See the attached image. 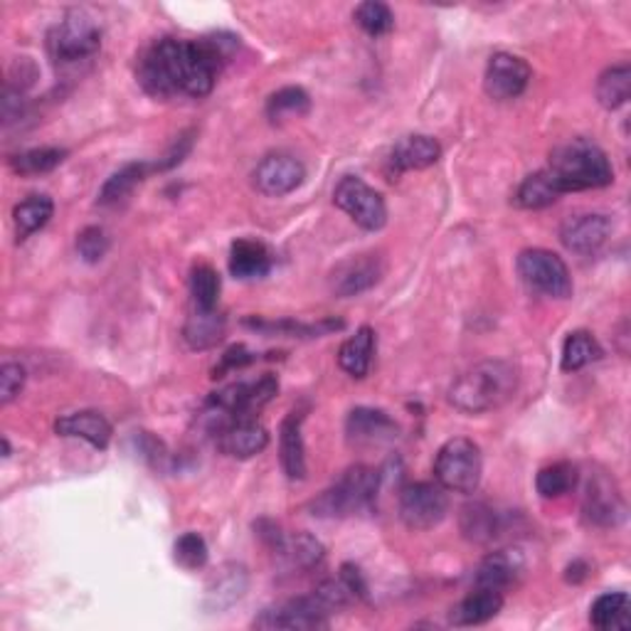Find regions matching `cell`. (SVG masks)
I'll return each instance as SVG.
<instances>
[{
	"mask_svg": "<svg viewBox=\"0 0 631 631\" xmlns=\"http://www.w3.org/2000/svg\"><path fill=\"white\" fill-rule=\"evenodd\" d=\"M237 37L230 33L206 35L200 40L163 37L138 58V85L144 87L146 95L156 99H169L175 95L193 99L208 97L222 67L237 52Z\"/></svg>",
	"mask_w": 631,
	"mask_h": 631,
	"instance_id": "cell-1",
	"label": "cell"
},
{
	"mask_svg": "<svg viewBox=\"0 0 631 631\" xmlns=\"http://www.w3.org/2000/svg\"><path fill=\"white\" fill-rule=\"evenodd\" d=\"M518 370L508 360H484L469 368L449 387V403L463 415H484L514 400Z\"/></svg>",
	"mask_w": 631,
	"mask_h": 631,
	"instance_id": "cell-2",
	"label": "cell"
},
{
	"mask_svg": "<svg viewBox=\"0 0 631 631\" xmlns=\"http://www.w3.org/2000/svg\"><path fill=\"white\" fill-rule=\"evenodd\" d=\"M547 171L558 183L560 193L597 190L615 183V169L607 153L590 138H572L555 148Z\"/></svg>",
	"mask_w": 631,
	"mask_h": 631,
	"instance_id": "cell-3",
	"label": "cell"
},
{
	"mask_svg": "<svg viewBox=\"0 0 631 631\" xmlns=\"http://www.w3.org/2000/svg\"><path fill=\"white\" fill-rule=\"evenodd\" d=\"M380 498V471L363 467H350L331 488L311 500V514L316 518H348L370 514Z\"/></svg>",
	"mask_w": 631,
	"mask_h": 631,
	"instance_id": "cell-4",
	"label": "cell"
},
{
	"mask_svg": "<svg viewBox=\"0 0 631 631\" xmlns=\"http://www.w3.org/2000/svg\"><path fill=\"white\" fill-rule=\"evenodd\" d=\"M101 50V27L87 13L64 15L48 33V52L54 64L74 67Z\"/></svg>",
	"mask_w": 631,
	"mask_h": 631,
	"instance_id": "cell-5",
	"label": "cell"
},
{
	"mask_svg": "<svg viewBox=\"0 0 631 631\" xmlns=\"http://www.w3.org/2000/svg\"><path fill=\"white\" fill-rule=\"evenodd\" d=\"M481 473H484V459L471 440H449L434 459V479L454 494H473L481 484Z\"/></svg>",
	"mask_w": 631,
	"mask_h": 631,
	"instance_id": "cell-6",
	"label": "cell"
},
{
	"mask_svg": "<svg viewBox=\"0 0 631 631\" xmlns=\"http://www.w3.org/2000/svg\"><path fill=\"white\" fill-rule=\"evenodd\" d=\"M518 276L531 292H537L550 299H568L572 296V276L565 259L550 249H525L516 259Z\"/></svg>",
	"mask_w": 631,
	"mask_h": 631,
	"instance_id": "cell-7",
	"label": "cell"
},
{
	"mask_svg": "<svg viewBox=\"0 0 631 631\" xmlns=\"http://www.w3.org/2000/svg\"><path fill=\"white\" fill-rule=\"evenodd\" d=\"M449 514L447 488L437 481H417L400 491V518L410 531H432Z\"/></svg>",
	"mask_w": 631,
	"mask_h": 631,
	"instance_id": "cell-8",
	"label": "cell"
},
{
	"mask_svg": "<svg viewBox=\"0 0 631 631\" xmlns=\"http://www.w3.org/2000/svg\"><path fill=\"white\" fill-rule=\"evenodd\" d=\"M333 202L346 212V215L368 232H378L387 222V206L375 188L358 178V175H346L333 190Z\"/></svg>",
	"mask_w": 631,
	"mask_h": 631,
	"instance_id": "cell-9",
	"label": "cell"
},
{
	"mask_svg": "<svg viewBox=\"0 0 631 631\" xmlns=\"http://www.w3.org/2000/svg\"><path fill=\"white\" fill-rule=\"evenodd\" d=\"M331 624V611L311 595L286 599L282 605L269 607L259 615L252 627L255 629H326Z\"/></svg>",
	"mask_w": 631,
	"mask_h": 631,
	"instance_id": "cell-10",
	"label": "cell"
},
{
	"mask_svg": "<svg viewBox=\"0 0 631 631\" xmlns=\"http://www.w3.org/2000/svg\"><path fill=\"white\" fill-rule=\"evenodd\" d=\"M533 70L523 58L510 52H496L491 54L484 74V89L491 99L508 101L521 97L523 91L531 85Z\"/></svg>",
	"mask_w": 631,
	"mask_h": 631,
	"instance_id": "cell-11",
	"label": "cell"
},
{
	"mask_svg": "<svg viewBox=\"0 0 631 631\" xmlns=\"http://www.w3.org/2000/svg\"><path fill=\"white\" fill-rule=\"evenodd\" d=\"M255 188L269 195V198H282V195L294 193L306 178V169L301 161L286 153L267 156L255 169Z\"/></svg>",
	"mask_w": 631,
	"mask_h": 631,
	"instance_id": "cell-12",
	"label": "cell"
},
{
	"mask_svg": "<svg viewBox=\"0 0 631 631\" xmlns=\"http://www.w3.org/2000/svg\"><path fill=\"white\" fill-rule=\"evenodd\" d=\"M385 267L375 255H358L341 262L331 272V292L348 299V296H360L373 289V286L383 280Z\"/></svg>",
	"mask_w": 631,
	"mask_h": 631,
	"instance_id": "cell-13",
	"label": "cell"
},
{
	"mask_svg": "<svg viewBox=\"0 0 631 631\" xmlns=\"http://www.w3.org/2000/svg\"><path fill=\"white\" fill-rule=\"evenodd\" d=\"M609 237H611V220L607 215H599V212L574 215L570 220H565V225L560 230L562 245L580 257L597 255L599 249L609 243Z\"/></svg>",
	"mask_w": 631,
	"mask_h": 631,
	"instance_id": "cell-14",
	"label": "cell"
},
{
	"mask_svg": "<svg viewBox=\"0 0 631 631\" xmlns=\"http://www.w3.org/2000/svg\"><path fill=\"white\" fill-rule=\"evenodd\" d=\"M348 442L356 447H383L397 440L400 426L383 410L375 407H356L346 420Z\"/></svg>",
	"mask_w": 631,
	"mask_h": 631,
	"instance_id": "cell-15",
	"label": "cell"
},
{
	"mask_svg": "<svg viewBox=\"0 0 631 631\" xmlns=\"http://www.w3.org/2000/svg\"><path fill=\"white\" fill-rule=\"evenodd\" d=\"M212 434L220 451L232 459H252L269 447V432L257 420H230Z\"/></svg>",
	"mask_w": 631,
	"mask_h": 631,
	"instance_id": "cell-16",
	"label": "cell"
},
{
	"mask_svg": "<svg viewBox=\"0 0 631 631\" xmlns=\"http://www.w3.org/2000/svg\"><path fill=\"white\" fill-rule=\"evenodd\" d=\"M274 558L292 572H311L326 560V547L311 533H280V537L269 545Z\"/></svg>",
	"mask_w": 631,
	"mask_h": 631,
	"instance_id": "cell-17",
	"label": "cell"
},
{
	"mask_svg": "<svg viewBox=\"0 0 631 631\" xmlns=\"http://www.w3.org/2000/svg\"><path fill=\"white\" fill-rule=\"evenodd\" d=\"M582 516L595 528H615L624 521L627 506L609 479L595 477L590 481L587 494L582 500Z\"/></svg>",
	"mask_w": 631,
	"mask_h": 631,
	"instance_id": "cell-18",
	"label": "cell"
},
{
	"mask_svg": "<svg viewBox=\"0 0 631 631\" xmlns=\"http://www.w3.org/2000/svg\"><path fill=\"white\" fill-rule=\"evenodd\" d=\"M249 574L239 562H225L206 584V609L225 611L247 595Z\"/></svg>",
	"mask_w": 631,
	"mask_h": 631,
	"instance_id": "cell-19",
	"label": "cell"
},
{
	"mask_svg": "<svg viewBox=\"0 0 631 631\" xmlns=\"http://www.w3.org/2000/svg\"><path fill=\"white\" fill-rule=\"evenodd\" d=\"M525 570V560L521 550H496L486 555L481 565L477 568V587H486V590H496V592H504L508 590L510 584H516V580L521 578Z\"/></svg>",
	"mask_w": 631,
	"mask_h": 631,
	"instance_id": "cell-20",
	"label": "cell"
},
{
	"mask_svg": "<svg viewBox=\"0 0 631 631\" xmlns=\"http://www.w3.org/2000/svg\"><path fill=\"white\" fill-rule=\"evenodd\" d=\"M440 156H442V148L432 136L412 134V136L400 138V141L393 146L387 163H389V169H393V173L400 175L405 171L430 169V165L440 161Z\"/></svg>",
	"mask_w": 631,
	"mask_h": 631,
	"instance_id": "cell-21",
	"label": "cell"
},
{
	"mask_svg": "<svg viewBox=\"0 0 631 631\" xmlns=\"http://www.w3.org/2000/svg\"><path fill=\"white\" fill-rule=\"evenodd\" d=\"M54 432H58L60 437L85 440L99 451H104L109 447L111 434H114L107 417L95 410H82V412L60 417V420L54 422Z\"/></svg>",
	"mask_w": 631,
	"mask_h": 631,
	"instance_id": "cell-22",
	"label": "cell"
},
{
	"mask_svg": "<svg viewBox=\"0 0 631 631\" xmlns=\"http://www.w3.org/2000/svg\"><path fill=\"white\" fill-rule=\"evenodd\" d=\"M459 528L471 543H491L504 533V514H498L486 500H473L461 508Z\"/></svg>",
	"mask_w": 631,
	"mask_h": 631,
	"instance_id": "cell-23",
	"label": "cell"
},
{
	"mask_svg": "<svg viewBox=\"0 0 631 631\" xmlns=\"http://www.w3.org/2000/svg\"><path fill=\"white\" fill-rule=\"evenodd\" d=\"M504 607V592L477 587L451 609L449 621L454 627H479L494 619Z\"/></svg>",
	"mask_w": 631,
	"mask_h": 631,
	"instance_id": "cell-24",
	"label": "cell"
},
{
	"mask_svg": "<svg viewBox=\"0 0 631 631\" xmlns=\"http://www.w3.org/2000/svg\"><path fill=\"white\" fill-rule=\"evenodd\" d=\"M301 424H304V415L289 412L284 417L282 430H280L282 469L292 481L306 479V447H304Z\"/></svg>",
	"mask_w": 631,
	"mask_h": 631,
	"instance_id": "cell-25",
	"label": "cell"
},
{
	"mask_svg": "<svg viewBox=\"0 0 631 631\" xmlns=\"http://www.w3.org/2000/svg\"><path fill=\"white\" fill-rule=\"evenodd\" d=\"M245 326L264 336H289V338H321L329 336L333 331H341L346 323L338 319H321L316 323H304L294 319H280V321H267V319H245Z\"/></svg>",
	"mask_w": 631,
	"mask_h": 631,
	"instance_id": "cell-26",
	"label": "cell"
},
{
	"mask_svg": "<svg viewBox=\"0 0 631 631\" xmlns=\"http://www.w3.org/2000/svg\"><path fill=\"white\" fill-rule=\"evenodd\" d=\"M227 319L218 309L200 311L195 309L183 326V341L188 343L193 350H210L225 338Z\"/></svg>",
	"mask_w": 631,
	"mask_h": 631,
	"instance_id": "cell-27",
	"label": "cell"
},
{
	"mask_svg": "<svg viewBox=\"0 0 631 631\" xmlns=\"http://www.w3.org/2000/svg\"><path fill=\"white\" fill-rule=\"evenodd\" d=\"M375 356V331L370 326L358 329L338 350V366L350 378L363 380L370 373Z\"/></svg>",
	"mask_w": 631,
	"mask_h": 631,
	"instance_id": "cell-28",
	"label": "cell"
},
{
	"mask_svg": "<svg viewBox=\"0 0 631 631\" xmlns=\"http://www.w3.org/2000/svg\"><path fill=\"white\" fill-rule=\"evenodd\" d=\"M272 269V252L257 239H237L230 249V272L235 280H259Z\"/></svg>",
	"mask_w": 631,
	"mask_h": 631,
	"instance_id": "cell-29",
	"label": "cell"
},
{
	"mask_svg": "<svg viewBox=\"0 0 631 631\" xmlns=\"http://www.w3.org/2000/svg\"><path fill=\"white\" fill-rule=\"evenodd\" d=\"M151 171H156V165L146 163V161L122 165V169H119L116 173H111L107 183L101 185L97 202L99 206H116V202H122L124 198H128V195L134 193L136 185L144 183Z\"/></svg>",
	"mask_w": 631,
	"mask_h": 631,
	"instance_id": "cell-30",
	"label": "cell"
},
{
	"mask_svg": "<svg viewBox=\"0 0 631 631\" xmlns=\"http://www.w3.org/2000/svg\"><path fill=\"white\" fill-rule=\"evenodd\" d=\"M560 195L562 193L558 188V183H555L550 171L545 169V171L528 175V178L518 185L514 202L523 210H543V208H550Z\"/></svg>",
	"mask_w": 631,
	"mask_h": 631,
	"instance_id": "cell-31",
	"label": "cell"
},
{
	"mask_svg": "<svg viewBox=\"0 0 631 631\" xmlns=\"http://www.w3.org/2000/svg\"><path fill=\"white\" fill-rule=\"evenodd\" d=\"M54 212V202L48 195H30V198L17 202L13 210V222H15V235L17 243H23L30 235H35L37 230H42L48 225Z\"/></svg>",
	"mask_w": 631,
	"mask_h": 631,
	"instance_id": "cell-32",
	"label": "cell"
},
{
	"mask_svg": "<svg viewBox=\"0 0 631 631\" xmlns=\"http://www.w3.org/2000/svg\"><path fill=\"white\" fill-rule=\"evenodd\" d=\"M631 95V67L627 62L611 64L597 79V101L605 109L615 111L624 107Z\"/></svg>",
	"mask_w": 631,
	"mask_h": 631,
	"instance_id": "cell-33",
	"label": "cell"
},
{
	"mask_svg": "<svg viewBox=\"0 0 631 631\" xmlns=\"http://www.w3.org/2000/svg\"><path fill=\"white\" fill-rule=\"evenodd\" d=\"M599 358H602V348L597 338L587 331H572L562 343L560 368H562V373H578V370L587 368L590 363H597Z\"/></svg>",
	"mask_w": 631,
	"mask_h": 631,
	"instance_id": "cell-34",
	"label": "cell"
},
{
	"mask_svg": "<svg viewBox=\"0 0 631 631\" xmlns=\"http://www.w3.org/2000/svg\"><path fill=\"white\" fill-rule=\"evenodd\" d=\"M629 609H631V602L624 592H607V595H599L595 602H592L590 621H592V627H597L602 631L627 629Z\"/></svg>",
	"mask_w": 631,
	"mask_h": 631,
	"instance_id": "cell-35",
	"label": "cell"
},
{
	"mask_svg": "<svg viewBox=\"0 0 631 631\" xmlns=\"http://www.w3.org/2000/svg\"><path fill=\"white\" fill-rule=\"evenodd\" d=\"M578 479H580L578 467H572L568 461H558L537 471L535 488L543 498H562L568 496L570 491H574Z\"/></svg>",
	"mask_w": 631,
	"mask_h": 631,
	"instance_id": "cell-36",
	"label": "cell"
},
{
	"mask_svg": "<svg viewBox=\"0 0 631 631\" xmlns=\"http://www.w3.org/2000/svg\"><path fill=\"white\" fill-rule=\"evenodd\" d=\"M309 111L311 97L301 87H284L267 99V116L272 124H282L284 119L306 116Z\"/></svg>",
	"mask_w": 631,
	"mask_h": 631,
	"instance_id": "cell-37",
	"label": "cell"
},
{
	"mask_svg": "<svg viewBox=\"0 0 631 631\" xmlns=\"http://www.w3.org/2000/svg\"><path fill=\"white\" fill-rule=\"evenodd\" d=\"M67 151L58 146H45V148H30V151H23L11 158V169L21 175H40L50 173L64 163Z\"/></svg>",
	"mask_w": 631,
	"mask_h": 631,
	"instance_id": "cell-38",
	"label": "cell"
},
{
	"mask_svg": "<svg viewBox=\"0 0 631 631\" xmlns=\"http://www.w3.org/2000/svg\"><path fill=\"white\" fill-rule=\"evenodd\" d=\"M220 274L210 264H198L190 272V296L195 309L212 311L220 301Z\"/></svg>",
	"mask_w": 631,
	"mask_h": 631,
	"instance_id": "cell-39",
	"label": "cell"
},
{
	"mask_svg": "<svg viewBox=\"0 0 631 631\" xmlns=\"http://www.w3.org/2000/svg\"><path fill=\"white\" fill-rule=\"evenodd\" d=\"M352 17H356L360 30L368 33L370 37L387 35L395 27V15L389 11V5L378 3V0H366V3H360Z\"/></svg>",
	"mask_w": 631,
	"mask_h": 631,
	"instance_id": "cell-40",
	"label": "cell"
},
{
	"mask_svg": "<svg viewBox=\"0 0 631 631\" xmlns=\"http://www.w3.org/2000/svg\"><path fill=\"white\" fill-rule=\"evenodd\" d=\"M173 558L185 570H200L208 565V543L198 533H183L173 545Z\"/></svg>",
	"mask_w": 631,
	"mask_h": 631,
	"instance_id": "cell-41",
	"label": "cell"
},
{
	"mask_svg": "<svg viewBox=\"0 0 631 631\" xmlns=\"http://www.w3.org/2000/svg\"><path fill=\"white\" fill-rule=\"evenodd\" d=\"M109 245L111 243H109L107 232L97 225H89L77 235V252L89 264L101 262V259H104L109 252Z\"/></svg>",
	"mask_w": 631,
	"mask_h": 631,
	"instance_id": "cell-42",
	"label": "cell"
},
{
	"mask_svg": "<svg viewBox=\"0 0 631 631\" xmlns=\"http://www.w3.org/2000/svg\"><path fill=\"white\" fill-rule=\"evenodd\" d=\"M25 368L21 363H5L0 368V405H11L25 387Z\"/></svg>",
	"mask_w": 631,
	"mask_h": 631,
	"instance_id": "cell-43",
	"label": "cell"
},
{
	"mask_svg": "<svg viewBox=\"0 0 631 631\" xmlns=\"http://www.w3.org/2000/svg\"><path fill=\"white\" fill-rule=\"evenodd\" d=\"M257 356L247 346H232L225 350V356L220 358V366L212 370V378H222L225 373H235V370H243L247 366H252Z\"/></svg>",
	"mask_w": 631,
	"mask_h": 631,
	"instance_id": "cell-44",
	"label": "cell"
},
{
	"mask_svg": "<svg viewBox=\"0 0 631 631\" xmlns=\"http://www.w3.org/2000/svg\"><path fill=\"white\" fill-rule=\"evenodd\" d=\"M134 442H136L138 451H141V459H146L148 463H151V467H161V463L165 461V457H169V451H165L163 442L156 440L151 432H136Z\"/></svg>",
	"mask_w": 631,
	"mask_h": 631,
	"instance_id": "cell-45",
	"label": "cell"
},
{
	"mask_svg": "<svg viewBox=\"0 0 631 631\" xmlns=\"http://www.w3.org/2000/svg\"><path fill=\"white\" fill-rule=\"evenodd\" d=\"M190 148H193V134H181L178 136V141H175L171 146V151L163 156V161H158L156 163V171H169V169H175V165L183 163V158L190 153Z\"/></svg>",
	"mask_w": 631,
	"mask_h": 631,
	"instance_id": "cell-46",
	"label": "cell"
},
{
	"mask_svg": "<svg viewBox=\"0 0 631 631\" xmlns=\"http://www.w3.org/2000/svg\"><path fill=\"white\" fill-rule=\"evenodd\" d=\"M341 578L346 580V584L350 587L352 595H356V599H366L368 597V582L363 578V572H360L356 565H343Z\"/></svg>",
	"mask_w": 631,
	"mask_h": 631,
	"instance_id": "cell-47",
	"label": "cell"
},
{
	"mask_svg": "<svg viewBox=\"0 0 631 631\" xmlns=\"http://www.w3.org/2000/svg\"><path fill=\"white\" fill-rule=\"evenodd\" d=\"M587 574H590V565L584 560H574L572 565H568V570H565V580L572 584H580L582 580H587Z\"/></svg>",
	"mask_w": 631,
	"mask_h": 631,
	"instance_id": "cell-48",
	"label": "cell"
},
{
	"mask_svg": "<svg viewBox=\"0 0 631 631\" xmlns=\"http://www.w3.org/2000/svg\"><path fill=\"white\" fill-rule=\"evenodd\" d=\"M3 457H11V442H8V437H3Z\"/></svg>",
	"mask_w": 631,
	"mask_h": 631,
	"instance_id": "cell-49",
	"label": "cell"
}]
</instances>
